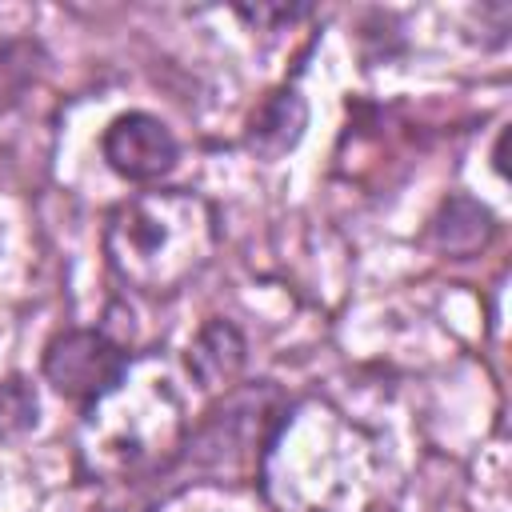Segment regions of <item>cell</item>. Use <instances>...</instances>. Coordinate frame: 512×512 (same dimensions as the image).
Segmentation results:
<instances>
[{
	"mask_svg": "<svg viewBox=\"0 0 512 512\" xmlns=\"http://www.w3.org/2000/svg\"><path fill=\"white\" fill-rule=\"evenodd\" d=\"M36 392L24 380L0 384V440H16L36 424Z\"/></svg>",
	"mask_w": 512,
	"mask_h": 512,
	"instance_id": "8992f818",
	"label": "cell"
},
{
	"mask_svg": "<svg viewBox=\"0 0 512 512\" xmlns=\"http://www.w3.org/2000/svg\"><path fill=\"white\" fill-rule=\"evenodd\" d=\"M220 352H240V336H236L228 324H212V328L196 340V348L188 352V368H192L204 384H216V380L232 376L236 364H240V360L220 356Z\"/></svg>",
	"mask_w": 512,
	"mask_h": 512,
	"instance_id": "5b68a950",
	"label": "cell"
},
{
	"mask_svg": "<svg viewBox=\"0 0 512 512\" xmlns=\"http://www.w3.org/2000/svg\"><path fill=\"white\" fill-rule=\"evenodd\" d=\"M176 136L148 112L116 116L104 132V160L128 180H160L176 164Z\"/></svg>",
	"mask_w": 512,
	"mask_h": 512,
	"instance_id": "3957f363",
	"label": "cell"
},
{
	"mask_svg": "<svg viewBox=\"0 0 512 512\" xmlns=\"http://www.w3.org/2000/svg\"><path fill=\"white\" fill-rule=\"evenodd\" d=\"M128 372V356L92 328H72L56 336L44 352V376L72 400L96 404L104 392H112Z\"/></svg>",
	"mask_w": 512,
	"mask_h": 512,
	"instance_id": "7a4b0ae2",
	"label": "cell"
},
{
	"mask_svg": "<svg viewBox=\"0 0 512 512\" xmlns=\"http://www.w3.org/2000/svg\"><path fill=\"white\" fill-rule=\"evenodd\" d=\"M300 128H304V100L296 92H272L248 124V144L252 152L272 160L300 140Z\"/></svg>",
	"mask_w": 512,
	"mask_h": 512,
	"instance_id": "277c9868",
	"label": "cell"
},
{
	"mask_svg": "<svg viewBox=\"0 0 512 512\" xmlns=\"http://www.w3.org/2000/svg\"><path fill=\"white\" fill-rule=\"evenodd\" d=\"M216 248L212 208L184 188L140 192L120 204L104 232L116 276L148 296H168L192 280Z\"/></svg>",
	"mask_w": 512,
	"mask_h": 512,
	"instance_id": "6da1fadb",
	"label": "cell"
}]
</instances>
